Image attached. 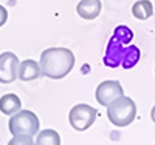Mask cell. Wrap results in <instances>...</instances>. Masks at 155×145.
<instances>
[{"label":"cell","mask_w":155,"mask_h":145,"mask_svg":"<svg viewBox=\"0 0 155 145\" xmlns=\"http://www.w3.org/2000/svg\"><path fill=\"white\" fill-rule=\"evenodd\" d=\"M137 105L130 97L124 94L107 105V117L115 127H127L135 121Z\"/></svg>","instance_id":"3957f363"},{"label":"cell","mask_w":155,"mask_h":145,"mask_svg":"<svg viewBox=\"0 0 155 145\" xmlns=\"http://www.w3.org/2000/svg\"><path fill=\"white\" fill-rule=\"evenodd\" d=\"M123 87L118 80H106L98 85L96 88V100L99 102V105H104V107H107V105H110L115 99H118L123 96Z\"/></svg>","instance_id":"52a82bcc"},{"label":"cell","mask_w":155,"mask_h":145,"mask_svg":"<svg viewBox=\"0 0 155 145\" xmlns=\"http://www.w3.org/2000/svg\"><path fill=\"white\" fill-rule=\"evenodd\" d=\"M140 56H141L140 48L130 43V45L127 46V51H126V54H124V57H123L121 67H123L124 70H130V68H134L135 65L138 63V60H140Z\"/></svg>","instance_id":"7c38bea8"},{"label":"cell","mask_w":155,"mask_h":145,"mask_svg":"<svg viewBox=\"0 0 155 145\" xmlns=\"http://www.w3.org/2000/svg\"><path fill=\"white\" fill-rule=\"evenodd\" d=\"M8 128L12 136H34L39 131V119L30 110H19L11 116Z\"/></svg>","instance_id":"277c9868"},{"label":"cell","mask_w":155,"mask_h":145,"mask_svg":"<svg viewBox=\"0 0 155 145\" xmlns=\"http://www.w3.org/2000/svg\"><path fill=\"white\" fill-rule=\"evenodd\" d=\"M132 14L138 20H147L153 14V6L149 0H138L132 6Z\"/></svg>","instance_id":"8fae6325"},{"label":"cell","mask_w":155,"mask_h":145,"mask_svg":"<svg viewBox=\"0 0 155 145\" xmlns=\"http://www.w3.org/2000/svg\"><path fill=\"white\" fill-rule=\"evenodd\" d=\"M9 145H17V143H36L33 140V136H14L9 142Z\"/></svg>","instance_id":"5bb4252c"},{"label":"cell","mask_w":155,"mask_h":145,"mask_svg":"<svg viewBox=\"0 0 155 145\" xmlns=\"http://www.w3.org/2000/svg\"><path fill=\"white\" fill-rule=\"evenodd\" d=\"M19 59L14 52L0 54V84H12L19 79Z\"/></svg>","instance_id":"8992f818"},{"label":"cell","mask_w":155,"mask_h":145,"mask_svg":"<svg viewBox=\"0 0 155 145\" xmlns=\"http://www.w3.org/2000/svg\"><path fill=\"white\" fill-rule=\"evenodd\" d=\"M20 107H22V102H20L19 96H16V94L9 93V94H5L0 97V111L6 116H12L14 113H17L20 110Z\"/></svg>","instance_id":"30bf717a"},{"label":"cell","mask_w":155,"mask_h":145,"mask_svg":"<svg viewBox=\"0 0 155 145\" xmlns=\"http://www.w3.org/2000/svg\"><path fill=\"white\" fill-rule=\"evenodd\" d=\"M41 74H42L41 63H37L36 60L27 59V60L20 62V65H19V80H23V82L36 80Z\"/></svg>","instance_id":"ba28073f"},{"label":"cell","mask_w":155,"mask_h":145,"mask_svg":"<svg viewBox=\"0 0 155 145\" xmlns=\"http://www.w3.org/2000/svg\"><path fill=\"white\" fill-rule=\"evenodd\" d=\"M76 11L82 19L93 20L101 12V2L99 0H81L76 6Z\"/></svg>","instance_id":"9c48e42d"},{"label":"cell","mask_w":155,"mask_h":145,"mask_svg":"<svg viewBox=\"0 0 155 145\" xmlns=\"http://www.w3.org/2000/svg\"><path fill=\"white\" fill-rule=\"evenodd\" d=\"M36 143L39 145H59L61 143V137L59 134L56 133L54 130H44L37 134V139H36Z\"/></svg>","instance_id":"4fadbf2b"},{"label":"cell","mask_w":155,"mask_h":145,"mask_svg":"<svg viewBox=\"0 0 155 145\" xmlns=\"http://www.w3.org/2000/svg\"><path fill=\"white\" fill-rule=\"evenodd\" d=\"M150 117H152V121L155 122V107L152 108V111H150Z\"/></svg>","instance_id":"2e32d148"},{"label":"cell","mask_w":155,"mask_h":145,"mask_svg":"<svg viewBox=\"0 0 155 145\" xmlns=\"http://www.w3.org/2000/svg\"><path fill=\"white\" fill-rule=\"evenodd\" d=\"M6 20H8V11L5 6L0 5V26H3L6 23Z\"/></svg>","instance_id":"9a60e30c"},{"label":"cell","mask_w":155,"mask_h":145,"mask_svg":"<svg viewBox=\"0 0 155 145\" xmlns=\"http://www.w3.org/2000/svg\"><path fill=\"white\" fill-rule=\"evenodd\" d=\"M132 39H134V33H132L130 28H127L124 25L116 26L115 31H113V36L110 37V40L107 43L106 56L102 59L106 67H109V68L121 67L123 57L127 51V46L130 45Z\"/></svg>","instance_id":"7a4b0ae2"},{"label":"cell","mask_w":155,"mask_h":145,"mask_svg":"<svg viewBox=\"0 0 155 145\" xmlns=\"http://www.w3.org/2000/svg\"><path fill=\"white\" fill-rule=\"evenodd\" d=\"M96 121V110L87 103H78L68 113V122L76 131H85Z\"/></svg>","instance_id":"5b68a950"},{"label":"cell","mask_w":155,"mask_h":145,"mask_svg":"<svg viewBox=\"0 0 155 145\" xmlns=\"http://www.w3.org/2000/svg\"><path fill=\"white\" fill-rule=\"evenodd\" d=\"M39 63H41L42 76L59 80L73 70L74 54L68 48H48L41 54Z\"/></svg>","instance_id":"6da1fadb"}]
</instances>
